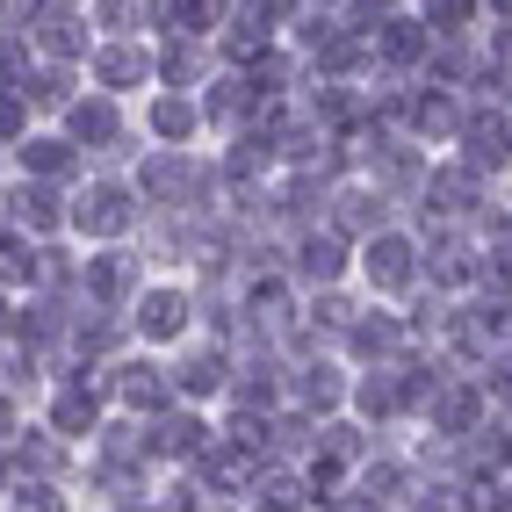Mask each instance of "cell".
Returning a JSON list of instances; mask_svg holds the SVG:
<instances>
[{
  "instance_id": "obj_1",
  "label": "cell",
  "mask_w": 512,
  "mask_h": 512,
  "mask_svg": "<svg viewBox=\"0 0 512 512\" xmlns=\"http://www.w3.org/2000/svg\"><path fill=\"white\" fill-rule=\"evenodd\" d=\"M65 231L87 238V246H116V238L145 231V202L123 174H87V188L65 202Z\"/></svg>"
},
{
  "instance_id": "obj_2",
  "label": "cell",
  "mask_w": 512,
  "mask_h": 512,
  "mask_svg": "<svg viewBox=\"0 0 512 512\" xmlns=\"http://www.w3.org/2000/svg\"><path fill=\"white\" fill-rule=\"evenodd\" d=\"M419 267H426V238L404 231L397 217L354 246V275H361V289L383 296V303H404V296H412V289H419Z\"/></svg>"
},
{
  "instance_id": "obj_3",
  "label": "cell",
  "mask_w": 512,
  "mask_h": 512,
  "mask_svg": "<svg viewBox=\"0 0 512 512\" xmlns=\"http://www.w3.org/2000/svg\"><path fill=\"white\" fill-rule=\"evenodd\" d=\"M123 325H130V339H138V347H152V354L181 347V339L202 325V311H195V282H159V275H145V289L130 296Z\"/></svg>"
},
{
  "instance_id": "obj_4",
  "label": "cell",
  "mask_w": 512,
  "mask_h": 512,
  "mask_svg": "<svg viewBox=\"0 0 512 512\" xmlns=\"http://www.w3.org/2000/svg\"><path fill=\"white\" fill-rule=\"evenodd\" d=\"M145 289V260L130 253V238H116V246H87L80 260V296L94 303V311H130V296Z\"/></svg>"
},
{
  "instance_id": "obj_5",
  "label": "cell",
  "mask_w": 512,
  "mask_h": 512,
  "mask_svg": "<svg viewBox=\"0 0 512 512\" xmlns=\"http://www.w3.org/2000/svg\"><path fill=\"white\" fill-rule=\"evenodd\" d=\"M80 73H87V87L116 94V101L145 94L152 87V37H94V51H87Z\"/></svg>"
},
{
  "instance_id": "obj_6",
  "label": "cell",
  "mask_w": 512,
  "mask_h": 512,
  "mask_svg": "<svg viewBox=\"0 0 512 512\" xmlns=\"http://www.w3.org/2000/svg\"><path fill=\"white\" fill-rule=\"evenodd\" d=\"M138 130L145 145H195L202 138V101L181 94V87H145V109H138Z\"/></svg>"
},
{
  "instance_id": "obj_7",
  "label": "cell",
  "mask_w": 512,
  "mask_h": 512,
  "mask_svg": "<svg viewBox=\"0 0 512 512\" xmlns=\"http://www.w3.org/2000/svg\"><path fill=\"white\" fill-rule=\"evenodd\" d=\"M0 202H8V224L29 231V238H58V231H65V195H58V181H15Z\"/></svg>"
},
{
  "instance_id": "obj_8",
  "label": "cell",
  "mask_w": 512,
  "mask_h": 512,
  "mask_svg": "<svg viewBox=\"0 0 512 512\" xmlns=\"http://www.w3.org/2000/svg\"><path fill=\"white\" fill-rule=\"evenodd\" d=\"M412 15L433 37H476L484 29V0H412Z\"/></svg>"
},
{
  "instance_id": "obj_9",
  "label": "cell",
  "mask_w": 512,
  "mask_h": 512,
  "mask_svg": "<svg viewBox=\"0 0 512 512\" xmlns=\"http://www.w3.org/2000/svg\"><path fill=\"white\" fill-rule=\"evenodd\" d=\"M0 512H73V505H65V491L51 484V476H29V484L0 491Z\"/></svg>"
}]
</instances>
